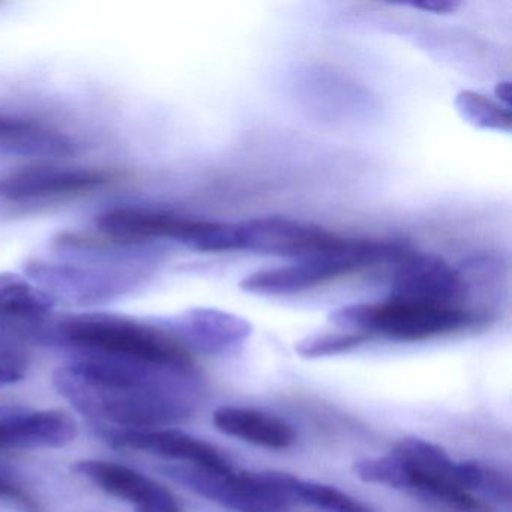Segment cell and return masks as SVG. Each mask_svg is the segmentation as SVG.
I'll return each instance as SVG.
<instances>
[{"mask_svg":"<svg viewBox=\"0 0 512 512\" xmlns=\"http://www.w3.org/2000/svg\"><path fill=\"white\" fill-rule=\"evenodd\" d=\"M0 500L16 505L25 512H40L37 500L10 476L0 473Z\"/></svg>","mask_w":512,"mask_h":512,"instance_id":"21","label":"cell"},{"mask_svg":"<svg viewBox=\"0 0 512 512\" xmlns=\"http://www.w3.org/2000/svg\"><path fill=\"white\" fill-rule=\"evenodd\" d=\"M458 113L473 127L482 130L511 131V112L508 107L475 91H461L455 98Z\"/></svg>","mask_w":512,"mask_h":512,"instance_id":"19","label":"cell"},{"mask_svg":"<svg viewBox=\"0 0 512 512\" xmlns=\"http://www.w3.org/2000/svg\"><path fill=\"white\" fill-rule=\"evenodd\" d=\"M95 430L97 436L112 448L148 452L209 472L230 473L235 470L232 461L217 446L175 428L127 430L97 424Z\"/></svg>","mask_w":512,"mask_h":512,"instance_id":"9","label":"cell"},{"mask_svg":"<svg viewBox=\"0 0 512 512\" xmlns=\"http://www.w3.org/2000/svg\"><path fill=\"white\" fill-rule=\"evenodd\" d=\"M164 475L223 508L236 512H289L293 502L284 488V472L217 473L199 467L167 466Z\"/></svg>","mask_w":512,"mask_h":512,"instance_id":"5","label":"cell"},{"mask_svg":"<svg viewBox=\"0 0 512 512\" xmlns=\"http://www.w3.org/2000/svg\"><path fill=\"white\" fill-rule=\"evenodd\" d=\"M284 487L292 499L293 505L314 506L326 512H374L361 500L332 485L323 482L301 479L292 473H284Z\"/></svg>","mask_w":512,"mask_h":512,"instance_id":"18","label":"cell"},{"mask_svg":"<svg viewBox=\"0 0 512 512\" xmlns=\"http://www.w3.org/2000/svg\"><path fill=\"white\" fill-rule=\"evenodd\" d=\"M403 470V491L418 494L454 512H487L484 503L460 485L458 461L442 446L406 437L392 449Z\"/></svg>","mask_w":512,"mask_h":512,"instance_id":"6","label":"cell"},{"mask_svg":"<svg viewBox=\"0 0 512 512\" xmlns=\"http://www.w3.org/2000/svg\"><path fill=\"white\" fill-rule=\"evenodd\" d=\"M74 472L109 496L136 506V512H181L175 494L145 473L104 460L77 461Z\"/></svg>","mask_w":512,"mask_h":512,"instance_id":"12","label":"cell"},{"mask_svg":"<svg viewBox=\"0 0 512 512\" xmlns=\"http://www.w3.org/2000/svg\"><path fill=\"white\" fill-rule=\"evenodd\" d=\"M76 436V421L61 410H0V452L64 448Z\"/></svg>","mask_w":512,"mask_h":512,"instance_id":"14","label":"cell"},{"mask_svg":"<svg viewBox=\"0 0 512 512\" xmlns=\"http://www.w3.org/2000/svg\"><path fill=\"white\" fill-rule=\"evenodd\" d=\"M25 274L56 299L64 298L80 305L122 298L139 287L145 278L137 269L43 259L29 260Z\"/></svg>","mask_w":512,"mask_h":512,"instance_id":"7","label":"cell"},{"mask_svg":"<svg viewBox=\"0 0 512 512\" xmlns=\"http://www.w3.org/2000/svg\"><path fill=\"white\" fill-rule=\"evenodd\" d=\"M25 373L19 365L13 364V362L0 361V388L5 386L14 385L23 380Z\"/></svg>","mask_w":512,"mask_h":512,"instance_id":"23","label":"cell"},{"mask_svg":"<svg viewBox=\"0 0 512 512\" xmlns=\"http://www.w3.org/2000/svg\"><path fill=\"white\" fill-rule=\"evenodd\" d=\"M187 379L190 373L83 355L58 368L53 385L74 409L97 424L146 430L175 424L191 415Z\"/></svg>","mask_w":512,"mask_h":512,"instance_id":"1","label":"cell"},{"mask_svg":"<svg viewBox=\"0 0 512 512\" xmlns=\"http://www.w3.org/2000/svg\"><path fill=\"white\" fill-rule=\"evenodd\" d=\"M58 299L38 284L14 272L0 274V316L40 320L49 316Z\"/></svg>","mask_w":512,"mask_h":512,"instance_id":"17","label":"cell"},{"mask_svg":"<svg viewBox=\"0 0 512 512\" xmlns=\"http://www.w3.org/2000/svg\"><path fill=\"white\" fill-rule=\"evenodd\" d=\"M368 340L370 338L367 335L356 334V332H326V334L302 338L296 343L295 350L302 358H326V356L350 352L367 343Z\"/></svg>","mask_w":512,"mask_h":512,"instance_id":"20","label":"cell"},{"mask_svg":"<svg viewBox=\"0 0 512 512\" xmlns=\"http://www.w3.org/2000/svg\"><path fill=\"white\" fill-rule=\"evenodd\" d=\"M0 148L23 157L65 158L77 154L76 140L29 119L0 115Z\"/></svg>","mask_w":512,"mask_h":512,"instance_id":"16","label":"cell"},{"mask_svg":"<svg viewBox=\"0 0 512 512\" xmlns=\"http://www.w3.org/2000/svg\"><path fill=\"white\" fill-rule=\"evenodd\" d=\"M409 251L403 242L337 236L326 250L290 265L253 272L239 283V287L250 295H296L361 269L397 263Z\"/></svg>","mask_w":512,"mask_h":512,"instance_id":"3","label":"cell"},{"mask_svg":"<svg viewBox=\"0 0 512 512\" xmlns=\"http://www.w3.org/2000/svg\"><path fill=\"white\" fill-rule=\"evenodd\" d=\"M406 5L407 7L428 11V13L433 14H451L460 7L458 2H451V0H428V2H416V4Z\"/></svg>","mask_w":512,"mask_h":512,"instance_id":"22","label":"cell"},{"mask_svg":"<svg viewBox=\"0 0 512 512\" xmlns=\"http://www.w3.org/2000/svg\"><path fill=\"white\" fill-rule=\"evenodd\" d=\"M212 422L221 433L260 448L283 451L296 440L295 430L289 422L274 413L253 407H218L212 415Z\"/></svg>","mask_w":512,"mask_h":512,"instance_id":"15","label":"cell"},{"mask_svg":"<svg viewBox=\"0 0 512 512\" xmlns=\"http://www.w3.org/2000/svg\"><path fill=\"white\" fill-rule=\"evenodd\" d=\"M496 97L499 98L500 103L505 104V107H509V103H511V83L509 82H500L497 83L496 89Z\"/></svg>","mask_w":512,"mask_h":512,"instance_id":"24","label":"cell"},{"mask_svg":"<svg viewBox=\"0 0 512 512\" xmlns=\"http://www.w3.org/2000/svg\"><path fill=\"white\" fill-rule=\"evenodd\" d=\"M238 251L302 260L326 250L337 236L322 227L284 217H262L236 224Z\"/></svg>","mask_w":512,"mask_h":512,"instance_id":"10","label":"cell"},{"mask_svg":"<svg viewBox=\"0 0 512 512\" xmlns=\"http://www.w3.org/2000/svg\"><path fill=\"white\" fill-rule=\"evenodd\" d=\"M112 173L86 167L35 166L0 179V199H55L97 190L112 182Z\"/></svg>","mask_w":512,"mask_h":512,"instance_id":"13","label":"cell"},{"mask_svg":"<svg viewBox=\"0 0 512 512\" xmlns=\"http://www.w3.org/2000/svg\"><path fill=\"white\" fill-rule=\"evenodd\" d=\"M52 341L83 355L121 359L163 370L193 373L191 353L160 325L116 314H79L56 325Z\"/></svg>","mask_w":512,"mask_h":512,"instance_id":"2","label":"cell"},{"mask_svg":"<svg viewBox=\"0 0 512 512\" xmlns=\"http://www.w3.org/2000/svg\"><path fill=\"white\" fill-rule=\"evenodd\" d=\"M389 289V299L437 307H460L469 286L463 274L443 257L409 251L395 263Z\"/></svg>","mask_w":512,"mask_h":512,"instance_id":"8","label":"cell"},{"mask_svg":"<svg viewBox=\"0 0 512 512\" xmlns=\"http://www.w3.org/2000/svg\"><path fill=\"white\" fill-rule=\"evenodd\" d=\"M160 326L188 352L196 350L205 355L235 352L253 334V325L244 317L217 308H191L161 320Z\"/></svg>","mask_w":512,"mask_h":512,"instance_id":"11","label":"cell"},{"mask_svg":"<svg viewBox=\"0 0 512 512\" xmlns=\"http://www.w3.org/2000/svg\"><path fill=\"white\" fill-rule=\"evenodd\" d=\"M328 320L341 331L356 332L368 338L422 341L470 328L479 319L478 314L461 307H437L388 298L380 304L337 308L329 313Z\"/></svg>","mask_w":512,"mask_h":512,"instance_id":"4","label":"cell"}]
</instances>
